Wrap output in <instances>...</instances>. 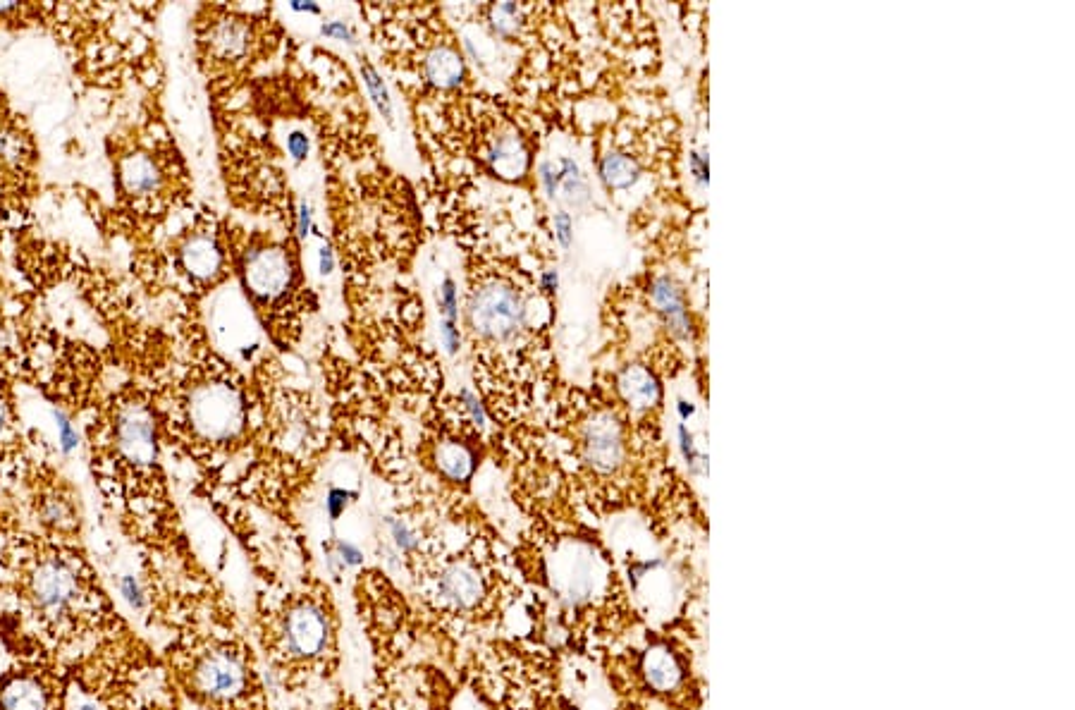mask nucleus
<instances>
[{"mask_svg":"<svg viewBox=\"0 0 1075 710\" xmlns=\"http://www.w3.org/2000/svg\"><path fill=\"white\" fill-rule=\"evenodd\" d=\"M189 421L206 443H227L244 426V400L227 381L196 385L189 397Z\"/></svg>","mask_w":1075,"mask_h":710,"instance_id":"423d86ee","label":"nucleus"},{"mask_svg":"<svg viewBox=\"0 0 1075 710\" xmlns=\"http://www.w3.org/2000/svg\"><path fill=\"white\" fill-rule=\"evenodd\" d=\"M619 457H622V443H619L617 431L610 424L595 426L591 438H588V459H591L593 467L610 471L617 467Z\"/></svg>","mask_w":1075,"mask_h":710,"instance_id":"2eb2a0df","label":"nucleus"},{"mask_svg":"<svg viewBox=\"0 0 1075 710\" xmlns=\"http://www.w3.org/2000/svg\"><path fill=\"white\" fill-rule=\"evenodd\" d=\"M602 180L607 182L612 189H626L638 180V168L631 158L622 156V153H610V156L602 158Z\"/></svg>","mask_w":1075,"mask_h":710,"instance_id":"6ab92c4d","label":"nucleus"},{"mask_svg":"<svg viewBox=\"0 0 1075 710\" xmlns=\"http://www.w3.org/2000/svg\"><path fill=\"white\" fill-rule=\"evenodd\" d=\"M643 675L645 682L655 691H674L684 679L677 656L665 646H655L645 653L643 658Z\"/></svg>","mask_w":1075,"mask_h":710,"instance_id":"4468645a","label":"nucleus"},{"mask_svg":"<svg viewBox=\"0 0 1075 710\" xmlns=\"http://www.w3.org/2000/svg\"><path fill=\"white\" fill-rule=\"evenodd\" d=\"M545 285H548V290H555V287H557V275L555 273L545 275Z\"/></svg>","mask_w":1075,"mask_h":710,"instance_id":"f704fd0d","label":"nucleus"},{"mask_svg":"<svg viewBox=\"0 0 1075 710\" xmlns=\"http://www.w3.org/2000/svg\"><path fill=\"white\" fill-rule=\"evenodd\" d=\"M0 596L17 632L70 660L127 627L86 543L43 536L0 507Z\"/></svg>","mask_w":1075,"mask_h":710,"instance_id":"f257e3e1","label":"nucleus"},{"mask_svg":"<svg viewBox=\"0 0 1075 710\" xmlns=\"http://www.w3.org/2000/svg\"><path fill=\"white\" fill-rule=\"evenodd\" d=\"M426 70L428 77L433 79L435 84H440V87H454L464 75L462 58L454 51H447V48H440V51L430 55Z\"/></svg>","mask_w":1075,"mask_h":710,"instance_id":"a211bd4d","label":"nucleus"},{"mask_svg":"<svg viewBox=\"0 0 1075 710\" xmlns=\"http://www.w3.org/2000/svg\"><path fill=\"white\" fill-rule=\"evenodd\" d=\"M524 161H526L524 149H521V144L516 142V139L507 137L495 146L493 165L500 175L514 177V175L524 173Z\"/></svg>","mask_w":1075,"mask_h":710,"instance_id":"412c9836","label":"nucleus"},{"mask_svg":"<svg viewBox=\"0 0 1075 710\" xmlns=\"http://www.w3.org/2000/svg\"><path fill=\"white\" fill-rule=\"evenodd\" d=\"M287 149H290L294 161H304L306 153H309V139H306L301 132H294L290 137V142H287Z\"/></svg>","mask_w":1075,"mask_h":710,"instance_id":"bb28decb","label":"nucleus"},{"mask_svg":"<svg viewBox=\"0 0 1075 710\" xmlns=\"http://www.w3.org/2000/svg\"><path fill=\"white\" fill-rule=\"evenodd\" d=\"M335 555L340 558V562L344 565V569L347 567H359L364 565V550H361L356 543L352 541H337L335 543Z\"/></svg>","mask_w":1075,"mask_h":710,"instance_id":"b1692460","label":"nucleus"},{"mask_svg":"<svg viewBox=\"0 0 1075 710\" xmlns=\"http://www.w3.org/2000/svg\"><path fill=\"white\" fill-rule=\"evenodd\" d=\"M622 388L626 397H629V402H634L638 407H650L657 400L655 378L645 369H631L626 373Z\"/></svg>","mask_w":1075,"mask_h":710,"instance_id":"aec40b11","label":"nucleus"},{"mask_svg":"<svg viewBox=\"0 0 1075 710\" xmlns=\"http://www.w3.org/2000/svg\"><path fill=\"white\" fill-rule=\"evenodd\" d=\"M180 672L187 694L215 710H239L254 691L249 660L230 644H211L189 653Z\"/></svg>","mask_w":1075,"mask_h":710,"instance_id":"39448f33","label":"nucleus"},{"mask_svg":"<svg viewBox=\"0 0 1075 710\" xmlns=\"http://www.w3.org/2000/svg\"><path fill=\"white\" fill-rule=\"evenodd\" d=\"M349 498H356V493L344 491V488H330L328 500H325V507H328L330 519H337L344 510H347Z\"/></svg>","mask_w":1075,"mask_h":710,"instance_id":"393cba45","label":"nucleus"},{"mask_svg":"<svg viewBox=\"0 0 1075 710\" xmlns=\"http://www.w3.org/2000/svg\"><path fill=\"white\" fill-rule=\"evenodd\" d=\"M462 397H464V400H466V405H469V409H471V414H473V421H476V424H478V426H483V421H485V419H483V409H481V407H478V402H476V400H473V395L469 393V390H464V393H462Z\"/></svg>","mask_w":1075,"mask_h":710,"instance_id":"2f4dec72","label":"nucleus"},{"mask_svg":"<svg viewBox=\"0 0 1075 710\" xmlns=\"http://www.w3.org/2000/svg\"><path fill=\"white\" fill-rule=\"evenodd\" d=\"M387 526H390V536H392V541H395L397 550H402V553H414L416 546H419V536H416V531L411 529L407 522H402V519H390Z\"/></svg>","mask_w":1075,"mask_h":710,"instance_id":"5701e85b","label":"nucleus"},{"mask_svg":"<svg viewBox=\"0 0 1075 710\" xmlns=\"http://www.w3.org/2000/svg\"><path fill=\"white\" fill-rule=\"evenodd\" d=\"M361 72H364L366 77V84H368V91H371L373 101H376V106L380 108V113L385 115V120H392V106H390V96H387V89L383 84V79L378 77V72L373 70L371 65L364 63L361 65Z\"/></svg>","mask_w":1075,"mask_h":710,"instance_id":"4be33fe9","label":"nucleus"},{"mask_svg":"<svg viewBox=\"0 0 1075 710\" xmlns=\"http://www.w3.org/2000/svg\"><path fill=\"white\" fill-rule=\"evenodd\" d=\"M600 574L595 569V560L591 555H567L559 567L555 569V577H552V586H555L557 596L562 601L571 605H579L593 596V591L598 589Z\"/></svg>","mask_w":1075,"mask_h":710,"instance_id":"9d476101","label":"nucleus"},{"mask_svg":"<svg viewBox=\"0 0 1075 710\" xmlns=\"http://www.w3.org/2000/svg\"><path fill=\"white\" fill-rule=\"evenodd\" d=\"M290 259L280 247H261L244 259V280L249 292L261 302L280 297L290 285Z\"/></svg>","mask_w":1075,"mask_h":710,"instance_id":"1a4fd4ad","label":"nucleus"},{"mask_svg":"<svg viewBox=\"0 0 1075 710\" xmlns=\"http://www.w3.org/2000/svg\"><path fill=\"white\" fill-rule=\"evenodd\" d=\"M118 187L120 194L129 199H149L163 187V175L156 158L149 153H127L118 161Z\"/></svg>","mask_w":1075,"mask_h":710,"instance_id":"9b49d317","label":"nucleus"},{"mask_svg":"<svg viewBox=\"0 0 1075 710\" xmlns=\"http://www.w3.org/2000/svg\"><path fill=\"white\" fill-rule=\"evenodd\" d=\"M0 644L10 658L0 670V710H65L67 660L17 632L3 615Z\"/></svg>","mask_w":1075,"mask_h":710,"instance_id":"7ed1b4c3","label":"nucleus"},{"mask_svg":"<svg viewBox=\"0 0 1075 710\" xmlns=\"http://www.w3.org/2000/svg\"><path fill=\"white\" fill-rule=\"evenodd\" d=\"M32 529L58 541L84 543V512L77 488L46 459L27 457L20 476Z\"/></svg>","mask_w":1075,"mask_h":710,"instance_id":"20e7f679","label":"nucleus"},{"mask_svg":"<svg viewBox=\"0 0 1075 710\" xmlns=\"http://www.w3.org/2000/svg\"><path fill=\"white\" fill-rule=\"evenodd\" d=\"M679 438H681V450H684V457L688 459V464H691V467H696L698 459H700L698 450H696V443H693L691 433H688L684 426H679Z\"/></svg>","mask_w":1075,"mask_h":710,"instance_id":"cd10ccee","label":"nucleus"},{"mask_svg":"<svg viewBox=\"0 0 1075 710\" xmlns=\"http://www.w3.org/2000/svg\"><path fill=\"white\" fill-rule=\"evenodd\" d=\"M94 483L103 498L129 507L141 476L156 474L158 438L153 412L134 397H118L89 428Z\"/></svg>","mask_w":1075,"mask_h":710,"instance_id":"f03ea898","label":"nucleus"},{"mask_svg":"<svg viewBox=\"0 0 1075 710\" xmlns=\"http://www.w3.org/2000/svg\"><path fill=\"white\" fill-rule=\"evenodd\" d=\"M323 34H325V36H337V39H342V41H349V44H352V41H354V36H352V32H349V29H347V27H344V24H342V22H330V24H323Z\"/></svg>","mask_w":1075,"mask_h":710,"instance_id":"c756f323","label":"nucleus"},{"mask_svg":"<svg viewBox=\"0 0 1075 710\" xmlns=\"http://www.w3.org/2000/svg\"><path fill=\"white\" fill-rule=\"evenodd\" d=\"M180 259L184 271L194 280H211L223 268V252L211 232H196L194 237H189L184 242Z\"/></svg>","mask_w":1075,"mask_h":710,"instance_id":"ddd939ff","label":"nucleus"},{"mask_svg":"<svg viewBox=\"0 0 1075 710\" xmlns=\"http://www.w3.org/2000/svg\"><path fill=\"white\" fill-rule=\"evenodd\" d=\"M309 225H311V208L306 204H301V218H299V235L306 237V232H309Z\"/></svg>","mask_w":1075,"mask_h":710,"instance_id":"473e14b6","label":"nucleus"},{"mask_svg":"<svg viewBox=\"0 0 1075 710\" xmlns=\"http://www.w3.org/2000/svg\"><path fill=\"white\" fill-rule=\"evenodd\" d=\"M333 271V254H330L328 247L321 249V273H330Z\"/></svg>","mask_w":1075,"mask_h":710,"instance_id":"72a5a7b5","label":"nucleus"},{"mask_svg":"<svg viewBox=\"0 0 1075 710\" xmlns=\"http://www.w3.org/2000/svg\"><path fill=\"white\" fill-rule=\"evenodd\" d=\"M438 467L447 479L466 481L476 467V457L462 443H445L438 450Z\"/></svg>","mask_w":1075,"mask_h":710,"instance_id":"dca6fc26","label":"nucleus"},{"mask_svg":"<svg viewBox=\"0 0 1075 710\" xmlns=\"http://www.w3.org/2000/svg\"><path fill=\"white\" fill-rule=\"evenodd\" d=\"M483 577L471 562H454L440 574L438 579V596L442 603L452 608L469 610L481 601L483 596Z\"/></svg>","mask_w":1075,"mask_h":710,"instance_id":"f8f14e48","label":"nucleus"},{"mask_svg":"<svg viewBox=\"0 0 1075 710\" xmlns=\"http://www.w3.org/2000/svg\"><path fill=\"white\" fill-rule=\"evenodd\" d=\"M471 323L481 338L507 340L524 323V309L514 290L502 285H485L473 292Z\"/></svg>","mask_w":1075,"mask_h":710,"instance_id":"6e6552de","label":"nucleus"},{"mask_svg":"<svg viewBox=\"0 0 1075 710\" xmlns=\"http://www.w3.org/2000/svg\"><path fill=\"white\" fill-rule=\"evenodd\" d=\"M555 225H557L559 240H562L564 247H569V242H571V220H569L567 213H559L557 220H555Z\"/></svg>","mask_w":1075,"mask_h":710,"instance_id":"7c9ffc66","label":"nucleus"},{"mask_svg":"<svg viewBox=\"0 0 1075 710\" xmlns=\"http://www.w3.org/2000/svg\"><path fill=\"white\" fill-rule=\"evenodd\" d=\"M442 340H445L447 350H450V352H457V347H459V330H457V323H450V321L442 323Z\"/></svg>","mask_w":1075,"mask_h":710,"instance_id":"c85d7f7f","label":"nucleus"},{"mask_svg":"<svg viewBox=\"0 0 1075 710\" xmlns=\"http://www.w3.org/2000/svg\"><path fill=\"white\" fill-rule=\"evenodd\" d=\"M330 622L321 605L299 603L287 610L280 627V653L290 660H313L325 653Z\"/></svg>","mask_w":1075,"mask_h":710,"instance_id":"0eeeda50","label":"nucleus"},{"mask_svg":"<svg viewBox=\"0 0 1075 710\" xmlns=\"http://www.w3.org/2000/svg\"><path fill=\"white\" fill-rule=\"evenodd\" d=\"M653 297H655V304L660 306L662 314L667 316L669 326H672L677 333H688V318H686V311H684V299H681L679 290L674 287L669 280H657L655 287H653Z\"/></svg>","mask_w":1075,"mask_h":710,"instance_id":"f3484780","label":"nucleus"},{"mask_svg":"<svg viewBox=\"0 0 1075 710\" xmlns=\"http://www.w3.org/2000/svg\"><path fill=\"white\" fill-rule=\"evenodd\" d=\"M442 309H445V321L457 323V290L450 278L442 283Z\"/></svg>","mask_w":1075,"mask_h":710,"instance_id":"a878e982","label":"nucleus"}]
</instances>
